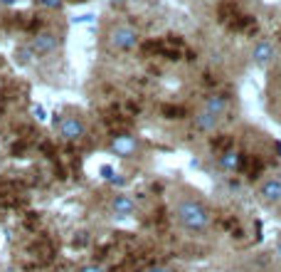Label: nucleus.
<instances>
[{"mask_svg": "<svg viewBox=\"0 0 281 272\" xmlns=\"http://www.w3.org/2000/svg\"><path fill=\"white\" fill-rule=\"evenodd\" d=\"M175 218H178V223H180L185 230H190V233H202V230H207V228H210V223H212L210 211H207L202 203L190 201V198L178 203V208H175Z\"/></svg>", "mask_w": 281, "mask_h": 272, "instance_id": "f257e3e1", "label": "nucleus"}, {"mask_svg": "<svg viewBox=\"0 0 281 272\" xmlns=\"http://www.w3.org/2000/svg\"><path fill=\"white\" fill-rule=\"evenodd\" d=\"M111 45L116 50H133L138 45V35L128 25H118L111 30Z\"/></svg>", "mask_w": 281, "mask_h": 272, "instance_id": "f03ea898", "label": "nucleus"}, {"mask_svg": "<svg viewBox=\"0 0 281 272\" xmlns=\"http://www.w3.org/2000/svg\"><path fill=\"white\" fill-rule=\"evenodd\" d=\"M59 134L67 141H77V139H82L86 134V126L79 117H67V119H62V124H59Z\"/></svg>", "mask_w": 281, "mask_h": 272, "instance_id": "7ed1b4c3", "label": "nucleus"}, {"mask_svg": "<svg viewBox=\"0 0 281 272\" xmlns=\"http://www.w3.org/2000/svg\"><path fill=\"white\" fill-rule=\"evenodd\" d=\"M57 35L52 32H40V35H35V40L30 42V47L35 50V55H50V52H55L57 50Z\"/></svg>", "mask_w": 281, "mask_h": 272, "instance_id": "20e7f679", "label": "nucleus"}, {"mask_svg": "<svg viewBox=\"0 0 281 272\" xmlns=\"http://www.w3.org/2000/svg\"><path fill=\"white\" fill-rule=\"evenodd\" d=\"M259 198H261L264 203H279L281 201V181L279 178H269V181L261 183Z\"/></svg>", "mask_w": 281, "mask_h": 272, "instance_id": "39448f33", "label": "nucleus"}, {"mask_svg": "<svg viewBox=\"0 0 281 272\" xmlns=\"http://www.w3.org/2000/svg\"><path fill=\"white\" fill-rule=\"evenodd\" d=\"M113 208V215L116 218H121V220H126V218H131L133 215V211H136V203L128 198V196H116L111 203Z\"/></svg>", "mask_w": 281, "mask_h": 272, "instance_id": "423d86ee", "label": "nucleus"}, {"mask_svg": "<svg viewBox=\"0 0 281 272\" xmlns=\"http://www.w3.org/2000/svg\"><path fill=\"white\" fill-rule=\"evenodd\" d=\"M111 151L118 156H131L136 151V139L133 136H116L111 144Z\"/></svg>", "mask_w": 281, "mask_h": 272, "instance_id": "0eeeda50", "label": "nucleus"}, {"mask_svg": "<svg viewBox=\"0 0 281 272\" xmlns=\"http://www.w3.org/2000/svg\"><path fill=\"white\" fill-rule=\"evenodd\" d=\"M217 121H220V117L217 114H212V112H207V109H202L200 114L195 117V126L200 129V131H215L217 129Z\"/></svg>", "mask_w": 281, "mask_h": 272, "instance_id": "6e6552de", "label": "nucleus"}, {"mask_svg": "<svg viewBox=\"0 0 281 272\" xmlns=\"http://www.w3.org/2000/svg\"><path fill=\"white\" fill-rule=\"evenodd\" d=\"M205 109L212 112V114H217V117H222L227 109H229V102H227V97H222V94H212V97H207Z\"/></svg>", "mask_w": 281, "mask_h": 272, "instance_id": "1a4fd4ad", "label": "nucleus"}, {"mask_svg": "<svg viewBox=\"0 0 281 272\" xmlns=\"http://www.w3.org/2000/svg\"><path fill=\"white\" fill-rule=\"evenodd\" d=\"M271 55H274L271 42H266V40L256 42V47H254V62H256V64H269V62H271Z\"/></svg>", "mask_w": 281, "mask_h": 272, "instance_id": "9d476101", "label": "nucleus"}, {"mask_svg": "<svg viewBox=\"0 0 281 272\" xmlns=\"http://www.w3.org/2000/svg\"><path fill=\"white\" fill-rule=\"evenodd\" d=\"M220 166H222L225 171H237V168L242 166V153L232 151V149L222 151L220 153Z\"/></svg>", "mask_w": 281, "mask_h": 272, "instance_id": "9b49d317", "label": "nucleus"}, {"mask_svg": "<svg viewBox=\"0 0 281 272\" xmlns=\"http://www.w3.org/2000/svg\"><path fill=\"white\" fill-rule=\"evenodd\" d=\"M242 166L247 168V176H249L252 181L256 178V176H259V171L264 168V163H261V161H259L256 156H249V158H242Z\"/></svg>", "mask_w": 281, "mask_h": 272, "instance_id": "f8f14e48", "label": "nucleus"}, {"mask_svg": "<svg viewBox=\"0 0 281 272\" xmlns=\"http://www.w3.org/2000/svg\"><path fill=\"white\" fill-rule=\"evenodd\" d=\"M32 55H35V50L28 45V47H20V50L15 52V60L20 62V64H28V62L32 60Z\"/></svg>", "mask_w": 281, "mask_h": 272, "instance_id": "ddd939ff", "label": "nucleus"}, {"mask_svg": "<svg viewBox=\"0 0 281 272\" xmlns=\"http://www.w3.org/2000/svg\"><path fill=\"white\" fill-rule=\"evenodd\" d=\"M99 171H101V178H106V181H109V183H111L113 178H116V171H113L111 166H101Z\"/></svg>", "mask_w": 281, "mask_h": 272, "instance_id": "4468645a", "label": "nucleus"}, {"mask_svg": "<svg viewBox=\"0 0 281 272\" xmlns=\"http://www.w3.org/2000/svg\"><path fill=\"white\" fill-rule=\"evenodd\" d=\"M163 112L168 114V119H180L183 117V109H178V107H166Z\"/></svg>", "mask_w": 281, "mask_h": 272, "instance_id": "2eb2a0df", "label": "nucleus"}, {"mask_svg": "<svg viewBox=\"0 0 281 272\" xmlns=\"http://www.w3.org/2000/svg\"><path fill=\"white\" fill-rule=\"evenodd\" d=\"M94 18H96V15L86 13V15H79V18H72V23H74V25H82V23H94Z\"/></svg>", "mask_w": 281, "mask_h": 272, "instance_id": "dca6fc26", "label": "nucleus"}, {"mask_svg": "<svg viewBox=\"0 0 281 272\" xmlns=\"http://www.w3.org/2000/svg\"><path fill=\"white\" fill-rule=\"evenodd\" d=\"M32 114H35V119H37V121H47V112H45V109H42L40 104H37V107L32 109Z\"/></svg>", "mask_w": 281, "mask_h": 272, "instance_id": "f3484780", "label": "nucleus"}, {"mask_svg": "<svg viewBox=\"0 0 281 272\" xmlns=\"http://www.w3.org/2000/svg\"><path fill=\"white\" fill-rule=\"evenodd\" d=\"M40 5H47V8H59V0H35Z\"/></svg>", "mask_w": 281, "mask_h": 272, "instance_id": "a211bd4d", "label": "nucleus"}, {"mask_svg": "<svg viewBox=\"0 0 281 272\" xmlns=\"http://www.w3.org/2000/svg\"><path fill=\"white\" fill-rule=\"evenodd\" d=\"M79 272H104V267H99V265H86V267H82Z\"/></svg>", "mask_w": 281, "mask_h": 272, "instance_id": "6ab92c4d", "label": "nucleus"}, {"mask_svg": "<svg viewBox=\"0 0 281 272\" xmlns=\"http://www.w3.org/2000/svg\"><path fill=\"white\" fill-rule=\"evenodd\" d=\"M146 272H170L168 267H151V270H146Z\"/></svg>", "mask_w": 281, "mask_h": 272, "instance_id": "aec40b11", "label": "nucleus"}, {"mask_svg": "<svg viewBox=\"0 0 281 272\" xmlns=\"http://www.w3.org/2000/svg\"><path fill=\"white\" fill-rule=\"evenodd\" d=\"M3 5H15V0H0Z\"/></svg>", "mask_w": 281, "mask_h": 272, "instance_id": "412c9836", "label": "nucleus"}, {"mask_svg": "<svg viewBox=\"0 0 281 272\" xmlns=\"http://www.w3.org/2000/svg\"><path fill=\"white\" fill-rule=\"evenodd\" d=\"M276 252H279V255H281V240L276 242Z\"/></svg>", "mask_w": 281, "mask_h": 272, "instance_id": "4be33fe9", "label": "nucleus"}, {"mask_svg": "<svg viewBox=\"0 0 281 272\" xmlns=\"http://www.w3.org/2000/svg\"><path fill=\"white\" fill-rule=\"evenodd\" d=\"M111 3H121V0H111Z\"/></svg>", "mask_w": 281, "mask_h": 272, "instance_id": "5701e85b", "label": "nucleus"}]
</instances>
